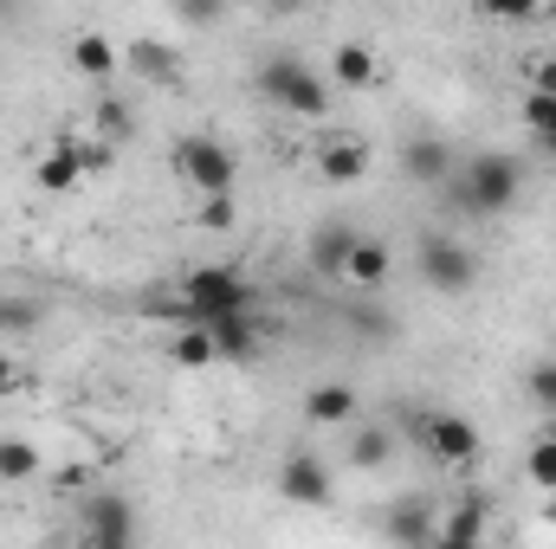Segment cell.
Returning <instances> with one entry per match:
<instances>
[{
	"label": "cell",
	"mask_w": 556,
	"mask_h": 549,
	"mask_svg": "<svg viewBox=\"0 0 556 549\" xmlns=\"http://www.w3.org/2000/svg\"><path fill=\"white\" fill-rule=\"evenodd\" d=\"M518 194H525V162L505 149H485L446 175V201L472 220H498L505 207H518Z\"/></svg>",
	"instance_id": "obj_1"
},
{
	"label": "cell",
	"mask_w": 556,
	"mask_h": 549,
	"mask_svg": "<svg viewBox=\"0 0 556 549\" xmlns=\"http://www.w3.org/2000/svg\"><path fill=\"white\" fill-rule=\"evenodd\" d=\"M260 98L278 104V111H291V117H304V124H317V117H330V78L324 72H311L304 59H291V52H278L260 65Z\"/></svg>",
	"instance_id": "obj_2"
},
{
	"label": "cell",
	"mask_w": 556,
	"mask_h": 549,
	"mask_svg": "<svg viewBox=\"0 0 556 549\" xmlns=\"http://www.w3.org/2000/svg\"><path fill=\"white\" fill-rule=\"evenodd\" d=\"M260 291L240 266H194L181 278V317L188 323H207V317H227V310H253Z\"/></svg>",
	"instance_id": "obj_3"
},
{
	"label": "cell",
	"mask_w": 556,
	"mask_h": 549,
	"mask_svg": "<svg viewBox=\"0 0 556 549\" xmlns=\"http://www.w3.org/2000/svg\"><path fill=\"white\" fill-rule=\"evenodd\" d=\"M168 162H175V175L194 188V194H233V181H240V162H233V149L220 137H207V130H194V137H181L168 149Z\"/></svg>",
	"instance_id": "obj_4"
},
{
	"label": "cell",
	"mask_w": 556,
	"mask_h": 549,
	"mask_svg": "<svg viewBox=\"0 0 556 549\" xmlns=\"http://www.w3.org/2000/svg\"><path fill=\"white\" fill-rule=\"evenodd\" d=\"M415 272H420V284L440 291V297H466L472 278H479V259H472L459 240H446V233H420L415 240Z\"/></svg>",
	"instance_id": "obj_5"
},
{
	"label": "cell",
	"mask_w": 556,
	"mask_h": 549,
	"mask_svg": "<svg viewBox=\"0 0 556 549\" xmlns=\"http://www.w3.org/2000/svg\"><path fill=\"white\" fill-rule=\"evenodd\" d=\"M137 505L124 498V491H98V498H85V511H78V537L85 544H104V549H124L137 544Z\"/></svg>",
	"instance_id": "obj_6"
},
{
	"label": "cell",
	"mask_w": 556,
	"mask_h": 549,
	"mask_svg": "<svg viewBox=\"0 0 556 549\" xmlns=\"http://www.w3.org/2000/svg\"><path fill=\"white\" fill-rule=\"evenodd\" d=\"M420 446H427L440 465H472V459H479V426L453 408H433L420 420Z\"/></svg>",
	"instance_id": "obj_7"
},
{
	"label": "cell",
	"mask_w": 556,
	"mask_h": 549,
	"mask_svg": "<svg viewBox=\"0 0 556 549\" xmlns=\"http://www.w3.org/2000/svg\"><path fill=\"white\" fill-rule=\"evenodd\" d=\"M278 498H285V505H304V511L330 505V465H324L311 446L285 452V465H278Z\"/></svg>",
	"instance_id": "obj_8"
},
{
	"label": "cell",
	"mask_w": 556,
	"mask_h": 549,
	"mask_svg": "<svg viewBox=\"0 0 556 549\" xmlns=\"http://www.w3.org/2000/svg\"><path fill=\"white\" fill-rule=\"evenodd\" d=\"M98 162H104V142H98V149H85V142L59 137L52 149H46V162L33 168V181H39L46 194H72V188L85 181V168H98Z\"/></svg>",
	"instance_id": "obj_9"
},
{
	"label": "cell",
	"mask_w": 556,
	"mask_h": 549,
	"mask_svg": "<svg viewBox=\"0 0 556 549\" xmlns=\"http://www.w3.org/2000/svg\"><path fill=\"white\" fill-rule=\"evenodd\" d=\"M124 65L137 72L142 85H181V78H188V59H181L168 39H155V33H142V39L124 46Z\"/></svg>",
	"instance_id": "obj_10"
},
{
	"label": "cell",
	"mask_w": 556,
	"mask_h": 549,
	"mask_svg": "<svg viewBox=\"0 0 556 549\" xmlns=\"http://www.w3.org/2000/svg\"><path fill=\"white\" fill-rule=\"evenodd\" d=\"M459 162H453V149H446V137H402V175L415 181V188H446V175H453Z\"/></svg>",
	"instance_id": "obj_11"
},
{
	"label": "cell",
	"mask_w": 556,
	"mask_h": 549,
	"mask_svg": "<svg viewBox=\"0 0 556 549\" xmlns=\"http://www.w3.org/2000/svg\"><path fill=\"white\" fill-rule=\"evenodd\" d=\"M207 336H214V356H220V362H253V356L266 349V336H260L253 310H227V317H207Z\"/></svg>",
	"instance_id": "obj_12"
},
{
	"label": "cell",
	"mask_w": 556,
	"mask_h": 549,
	"mask_svg": "<svg viewBox=\"0 0 556 549\" xmlns=\"http://www.w3.org/2000/svg\"><path fill=\"white\" fill-rule=\"evenodd\" d=\"M382 85V59L363 39H343L330 52V91H376Z\"/></svg>",
	"instance_id": "obj_13"
},
{
	"label": "cell",
	"mask_w": 556,
	"mask_h": 549,
	"mask_svg": "<svg viewBox=\"0 0 556 549\" xmlns=\"http://www.w3.org/2000/svg\"><path fill=\"white\" fill-rule=\"evenodd\" d=\"M395 272V253H389V240H369V233H356V246H350V259H343V284L350 291H382Z\"/></svg>",
	"instance_id": "obj_14"
},
{
	"label": "cell",
	"mask_w": 556,
	"mask_h": 549,
	"mask_svg": "<svg viewBox=\"0 0 556 549\" xmlns=\"http://www.w3.org/2000/svg\"><path fill=\"white\" fill-rule=\"evenodd\" d=\"M350 246H356V227H350V220H317V227H311L304 259H311V272H317V278H343Z\"/></svg>",
	"instance_id": "obj_15"
},
{
	"label": "cell",
	"mask_w": 556,
	"mask_h": 549,
	"mask_svg": "<svg viewBox=\"0 0 556 549\" xmlns=\"http://www.w3.org/2000/svg\"><path fill=\"white\" fill-rule=\"evenodd\" d=\"M433 498H402L389 518H382V537L389 544H402V549H433Z\"/></svg>",
	"instance_id": "obj_16"
},
{
	"label": "cell",
	"mask_w": 556,
	"mask_h": 549,
	"mask_svg": "<svg viewBox=\"0 0 556 549\" xmlns=\"http://www.w3.org/2000/svg\"><path fill=\"white\" fill-rule=\"evenodd\" d=\"M485 518H492V505H485V491H466L453 511H440L433 518V544H479L485 537Z\"/></svg>",
	"instance_id": "obj_17"
},
{
	"label": "cell",
	"mask_w": 556,
	"mask_h": 549,
	"mask_svg": "<svg viewBox=\"0 0 556 549\" xmlns=\"http://www.w3.org/2000/svg\"><path fill=\"white\" fill-rule=\"evenodd\" d=\"M65 59H72V72H85L91 85H111V78L124 72V52H117L104 33H91V26H85V33H72V52H65Z\"/></svg>",
	"instance_id": "obj_18"
},
{
	"label": "cell",
	"mask_w": 556,
	"mask_h": 549,
	"mask_svg": "<svg viewBox=\"0 0 556 549\" xmlns=\"http://www.w3.org/2000/svg\"><path fill=\"white\" fill-rule=\"evenodd\" d=\"M317 175H324L330 188H350V181L369 175V149H363L356 137H324V149H317Z\"/></svg>",
	"instance_id": "obj_19"
},
{
	"label": "cell",
	"mask_w": 556,
	"mask_h": 549,
	"mask_svg": "<svg viewBox=\"0 0 556 549\" xmlns=\"http://www.w3.org/2000/svg\"><path fill=\"white\" fill-rule=\"evenodd\" d=\"M356 408H363V395H356L350 382H317V388L304 395V420H311V426H350Z\"/></svg>",
	"instance_id": "obj_20"
},
{
	"label": "cell",
	"mask_w": 556,
	"mask_h": 549,
	"mask_svg": "<svg viewBox=\"0 0 556 549\" xmlns=\"http://www.w3.org/2000/svg\"><path fill=\"white\" fill-rule=\"evenodd\" d=\"M389 459H395V433L389 426H356L350 433V465L356 472H382Z\"/></svg>",
	"instance_id": "obj_21"
},
{
	"label": "cell",
	"mask_w": 556,
	"mask_h": 549,
	"mask_svg": "<svg viewBox=\"0 0 556 549\" xmlns=\"http://www.w3.org/2000/svg\"><path fill=\"white\" fill-rule=\"evenodd\" d=\"M91 124H98V142H104V149H124V142L137 137V111H130L124 98H98V117H91Z\"/></svg>",
	"instance_id": "obj_22"
},
{
	"label": "cell",
	"mask_w": 556,
	"mask_h": 549,
	"mask_svg": "<svg viewBox=\"0 0 556 549\" xmlns=\"http://www.w3.org/2000/svg\"><path fill=\"white\" fill-rule=\"evenodd\" d=\"M0 478H7V485L39 478V446H33V439H20V433H0Z\"/></svg>",
	"instance_id": "obj_23"
},
{
	"label": "cell",
	"mask_w": 556,
	"mask_h": 549,
	"mask_svg": "<svg viewBox=\"0 0 556 549\" xmlns=\"http://www.w3.org/2000/svg\"><path fill=\"white\" fill-rule=\"evenodd\" d=\"M168 356H175L181 369H207V362H220V356H214V336H207V323H188V330H175V336H168Z\"/></svg>",
	"instance_id": "obj_24"
},
{
	"label": "cell",
	"mask_w": 556,
	"mask_h": 549,
	"mask_svg": "<svg viewBox=\"0 0 556 549\" xmlns=\"http://www.w3.org/2000/svg\"><path fill=\"white\" fill-rule=\"evenodd\" d=\"M39 297H13V291H0V336H33L39 330Z\"/></svg>",
	"instance_id": "obj_25"
},
{
	"label": "cell",
	"mask_w": 556,
	"mask_h": 549,
	"mask_svg": "<svg viewBox=\"0 0 556 549\" xmlns=\"http://www.w3.org/2000/svg\"><path fill=\"white\" fill-rule=\"evenodd\" d=\"M525 124H531V137L556 155V98L551 91H525Z\"/></svg>",
	"instance_id": "obj_26"
},
{
	"label": "cell",
	"mask_w": 556,
	"mask_h": 549,
	"mask_svg": "<svg viewBox=\"0 0 556 549\" xmlns=\"http://www.w3.org/2000/svg\"><path fill=\"white\" fill-rule=\"evenodd\" d=\"M525 478H531L538 491H556V439L551 433L531 439V452H525Z\"/></svg>",
	"instance_id": "obj_27"
},
{
	"label": "cell",
	"mask_w": 556,
	"mask_h": 549,
	"mask_svg": "<svg viewBox=\"0 0 556 549\" xmlns=\"http://www.w3.org/2000/svg\"><path fill=\"white\" fill-rule=\"evenodd\" d=\"M525 395H531V408H538V413H556V356L531 362V375H525Z\"/></svg>",
	"instance_id": "obj_28"
},
{
	"label": "cell",
	"mask_w": 556,
	"mask_h": 549,
	"mask_svg": "<svg viewBox=\"0 0 556 549\" xmlns=\"http://www.w3.org/2000/svg\"><path fill=\"white\" fill-rule=\"evenodd\" d=\"M485 20H511V26H525V20H538V0H472Z\"/></svg>",
	"instance_id": "obj_29"
},
{
	"label": "cell",
	"mask_w": 556,
	"mask_h": 549,
	"mask_svg": "<svg viewBox=\"0 0 556 549\" xmlns=\"http://www.w3.org/2000/svg\"><path fill=\"white\" fill-rule=\"evenodd\" d=\"M240 214H233V194H201V227H214V233H227Z\"/></svg>",
	"instance_id": "obj_30"
},
{
	"label": "cell",
	"mask_w": 556,
	"mask_h": 549,
	"mask_svg": "<svg viewBox=\"0 0 556 549\" xmlns=\"http://www.w3.org/2000/svg\"><path fill=\"white\" fill-rule=\"evenodd\" d=\"M175 7V20H188V26H214L220 13H227V0H168Z\"/></svg>",
	"instance_id": "obj_31"
},
{
	"label": "cell",
	"mask_w": 556,
	"mask_h": 549,
	"mask_svg": "<svg viewBox=\"0 0 556 549\" xmlns=\"http://www.w3.org/2000/svg\"><path fill=\"white\" fill-rule=\"evenodd\" d=\"M531 91H551L556 98V59H538V65H531Z\"/></svg>",
	"instance_id": "obj_32"
},
{
	"label": "cell",
	"mask_w": 556,
	"mask_h": 549,
	"mask_svg": "<svg viewBox=\"0 0 556 549\" xmlns=\"http://www.w3.org/2000/svg\"><path fill=\"white\" fill-rule=\"evenodd\" d=\"M13 382H20V369H13V362H7V356H0V401H7V395H13Z\"/></svg>",
	"instance_id": "obj_33"
},
{
	"label": "cell",
	"mask_w": 556,
	"mask_h": 549,
	"mask_svg": "<svg viewBox=\"0 0 556 549\" xmlns=\"http://www.w3.org/2000/svg\"><path fill=\"white\" fill-rule=\"evenodd\" d=\"M13 7H20V0H0V20H7V13H13Z\"/></svg>",
	"instance_id": "obj_34"
}]
</instances>
